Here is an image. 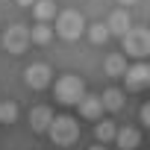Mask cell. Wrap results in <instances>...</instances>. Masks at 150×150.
Here are the masks:
<instances>
[{"label":"cell","instance_id":"cell-1","mask_svg":"<svg viewBox=\"0 0 150 150\" xmlns=\"http://www.w3.org/2000/svg\"><path fill=\"white\" fill-rule=\"evenodd\" d=\"M86 97V83L74 74H65L62 80H56V100L65 103V106H74Z\"/></svg>","mask_w":150,"mask_h":150},{"label":"cell","instance_id":"cell-2","mask_svg":"<svg viewBox=\"0 0 150 150\" xmlns=\"http://www.w3.org/2000/svg\"><path fill=\"white\" fill-rule=\"evenodd\" d=\"M47 132H50L53 144H62V147H68V144H74V141H77V135H80V127H77V121H74V118H68V115H59V118H53V121H50Z\"/></svg>","mask_w":150,"mask_h":150},{"label":"cell","instance_id":"cell-3","mask_svg":"<svg viewBox=\"0 0 150 150\" xmlns=\"http://www.w3.org/2000/svg\"><path fill=\"white\" fill-rule=\"evenodd\" d=\"M121 41H124V50H127L129 56H135V59H144V56L150 53V33L141 30V27H129V30L121 35Z\"/></svg>","mask_w":150,"mask_h":150},{"label":"cell","instance_id":"cell-4","mask_svg":"<svg viewBox=\"0 0 150 150\" xmlns=\"http://www.w3.org/2000/svg\"><path fill=\"white\" fill-rule=\"evenodd\" d=\"M83 30H86V21H83V15H80V12H74V9L62 12V15H59V21H56V33H59L62 38H68V41L80 38V33H83Z\"/></svg>","mask_w":150,"mask_h":150},{"label":"cell","instance_id":"cell-5","mask_svg":"<svg viewBox=\"0 0 150 150\" xmlns=\"http://www.w3.org/2000/svg\"><path fill=\"white\" fill-rule=\"evenodd\" d=\"M27 44H30V33H27L24 27H9V30L3 33V47H6L9 53H24Z\"/></svg>","mask_w":150,"mask_h":150},{"label":"cell","instance_id":"cell-6","mask_svg":"<svg viewBox=\"0 0 150 150\" xmlns=\"http://www.w3.org/2000/svg\"><path fill=\"white\" fill-rule=\"evenodd\" d=\"M24 80H27V86L30 88H44V86H50V68L47 65H30L27 71H24Z\"/></svg>","mask_w":150,"mask_h":150},{"label":"cell","instance_id":"cell-7","mask_svg":"<svg viewBox=\"0 0 150 150\" xmlns=\"http://www.w3.org/2000/svg\"><path fill=\"white\" fill-rule=\"evenodd\" d=\"M124 77H127V88L141 91V88L150 83V68H147V65H132V68L124 71Z\"/></svg>","mask_w":150,"mask_h":150},{"label":"cell","instance_id":"cell-8","mask_svg":"<svg viewBox=\"0 0 150 150\" xmlns=\"http://www.w3.org/2000/svg\"><path fill=\"white\" fill-rule=\"evenodd\" d=\"M50 121H53L50 106H35V109L30 112V127H33V132H47Z\"/></svg>","mask_w":150,"mask_h":150},{"label":"cell","instance_id":"cell-9","mask_svg":"<svg viewBox=\"0 0 150 150\" xmlns=\"http://www.w3.org/2000/svg\"><path fill=\"white\" fill-rule=\"evenodd\" d=\"M115 141H118L121 150H135L138 141H141V135H138L135 127H121V129H115Z\"/></svg>","mask_w":150,"mask_h":150},{"label":"cell","instance_id":"cell-10","mask_svg":"<svg viewBox=\"0 0 150 150\" xmlns=\"http://www.w3.org/2000/svg\"><path fill=\"white\" fill-rule=\"evenodd\" d=\"M129 27H132V24H129V15H127V9H118V12H112V15H109V21H106V30H109V35H112V33H115V35H124Z\"/></svg>","mask_w":150,"mask_h":150},{"label":"cell","instance_id":"cell-11","mask_svg":"<svg viewBox=\"0 0 150 150\" xmlns=\"http://www.w3.org/2000/svg\"><path fill=\"white\" fill-rule=\"evenodd\" d=\"M100 106L109 109V112H121L124 109V91L121 88H106L100 94Z\"/></svg>","mask_w":150,"mask_h":150},{"label":"cell","instance_id":"cell-12","mask_svg":"<svg viewBox=\"0 0 150 150\" xmlns=\"http://www.w3.org/2000/svg\"><path fill=\"white\" fill-rule=\"evenodd\" d=\"M77 106H80V115H83V118H88V121H97V118H100V112H103L100 97H83Z\"/></svg>","mask_w":150,"mask_h":150},{"label":"cell","instance_id":"cell-13","mask_svg":"<svg viewBox=\"0 0 150 150\" xmlns=\"http://www.w3.org/2000/svg\"><path fill=\"white\" fill-rule=\"evenodd\" d=\"M124 71H127V62H124L121 53L106 56V74H109V77H124Z\"/></svg>","mask_w":150,"mask_h":150},{"label":"cell","instance_id":"cell-14","mask_svg":"<svg viewBox=\"0 0 150 150\" xmlns=\"http://www.w3.org/2000/svg\"><path fill=\"white\" fill-rule=\"evenodd\" d=\"M94 138H97L100 144H109V141H115V124H112V121H103V124H97V127H94Z\"/></svg>","mask_w":150,"mask_h":150},{"label":"cell","instance_id":"cell-15","mask_svg":"<svg viewBox=\"0 0 150 150\" xmlns=\"http://www.w3.org/2000/svg\"><path fill=\"white\" fill-rule=\"evenodd\" d=\"M33 6H35V18H38L41 24L56 15V3H53V0H38V3H33Z\"/></svg>","mask_w":150,"mask_h":150},{"label":"cell","instance_id":"cell-16","mask_svg":"<svg viewBox=\"0 0 150 150\" xmlns=\"http://www.w3.org/2000/svg\"><path fill=\"white\" fill-rule=\"evenodd\" d=\"M18 118V103L15 100H3L0 103V124H12Z\"/></svg>","mask_w":150,"mask_h":150},{"label":"cell","instance_id":"cell-17","mask_svg":"<svg viewBox=\"0 0 150 150\" xmlns=\"http://www.w3.org/2000/svg\"><path fill=\"white\" fill-rule=\"evenodd\" d=\"M88 38H91L94 44H106V41H109V30H106V24H91V27H88Z\"/></svg>","mask_w":150,"mask_h":150},{"label":"cell","instance_id":"cell-18","mask_svg":"<svg viewBox=\"0 0 150 150\" xmlns=\"http://www.w3.org/2000/svg\"><path fill=\"white\" fill-rule=\"evenodd\" d=\"M35 44H47L50 38H53V30L47 27V24H38V27H33V35H30Z\"/></svg>","mask_w":150,"mask_h":150},{"label":"cell","instance_id":"cell-19","mask_svg":"<svg viewBox=\"0 0 150 150\" xmlns=\"http://www.w3.org/2000/svg\"><path fill=\"white\" fill-rule=\"evenodd\" d=\"M138 115H141V124H144V127H150V106H147V103L141 106V112H138Z\"/></svg>","mask_w":150,"mask_h":150},{"label":"cell","instance_id":"cell-20","mask_svg":"<svg viewBox=\"0 0 150 150\" xmlns=\"http://www.w3.org/2000/svg\"><path fill=\"white\" fill-rule=\"evenodd\" d=\"M15 3H21V6H33L35 0H15Z\"/></svg>","mask_w":150,"mask_h":150},{"label":"cell","instance_id":"cell-21","mask_svg":"<svg viewBox=\"0 0 150 150\" xmlns=\"http://www.w3.org/2000/svg\"><path fill=\"white\" fill-rule=\"evenodd\" d=\"M88 150H106V147H103V144H94V147H88Z\"/></svg>","mask_w":150,"mask_h":150},{"label":"cell","instance_id":"cell-22","mask_svg":"<svg viewBox=\"0 0 150 150\" xmlns=\"http://www.w3.org/2000/svg\"><path fill=\"white\" fill-rule=\"evenodd\" d=\"M118 3H124V6H129V3H135V0H118Z\"/></svg>","mask_w":150,"mask_h":150}]
</instances>
